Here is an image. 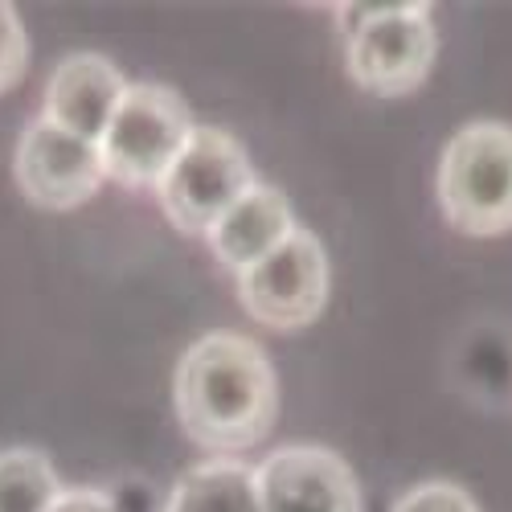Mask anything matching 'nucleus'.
Segmentation results:
<instances>
[{
  "label": "nucleus",
  "mask_w": 512,
  "mask_h": 512,
  "mask_svg": "<svg viewBox=\"0 0 512 512\" xmlns=\"http://www.w3.org/2000/svg\"><path fill=\"white\" fill-rule=\"evenodd\" d=\"M435 193L459 234H512V123L476 119L459 127L439 156Z\"/></svg>",
  "instance_id": "3"
},
{
  "label": "nucleus",
  "mask_w": 512,
  "mask_h": 512,
  "mask_svg": "<svg viewBox=\"0 0 512 512\" xmlns=\"http://www.w3.org/2000/svg\"><path fill=\"white\" fill-rule=\"evenodd\" d=\"M295 230H300V222H295L291 201L275 185L254 181L222 213V218L213 222V230L205 234V242L213 246V254H218L222 267H230L234 275H242L254 263H263L267 254H275Z\"/></svg>",
  "instance_id": "10"
},
{
  "label": "nucleus",
  "mask_w": 512,
  "mask_h": 512,
  "mask_svg": "<svg viewBox=\"0 0 512 512\" xmlns=\"http://www.w3.org/2000/svg\"><path fill=\"white\" fill-rule=\"evenodd\" d=\"M197 132L189 103L160 82H132L99 140L107 177L132 189H156Z\"/></svg>",
  "instance_id": "4"
},
{
  "label": "nucleus",
  "mask_w": 512,
  "mask_h": 512,
  "mask_svg": "<svg viewBox=\"0 0 512 512\" xmlns=\"http://www.w3.org/2000/svg\"><path fill=\"white\" fill-rule=\"evenodd\" d=\"M164 512H263L259 472L242 459H205L173 484Z\"/></svg>",
  "instance_id": "11"
},
{
  "label": "nucleus",
  "mask_w": 512,
  "mask_h": 512,
  "mask_svg": "<svg viewBox=\"0 0 512 512\" xmlns=\"http://www.w3.org/2000/svg\"><path fill=\"white\" fill-rule=\"evenodd\" d=\"M185 435L213 459L259 447L279 414V377L267 353L242 332H205L185 349L173 377Z\"/></svg>",
  "instance_id": "1"
},
{
  "label": "nucleus",
  "mask_w": 512,
  "mask_h": 512,
  "mask_svg": "<svg viewBox=\"0 0 512 512\" xmlns=\"http://www.w3.org/2000/svg\"><path fill=\"white\" fill-rule=\"evenodd\" d=\"M254 185V168L246 148L222 132V127H201L181 152V160L168 168V177L156 185V201L164 218L181 234L205 238L213 222Z\"/></svg>",
  "instance_id": "5"
},
{
  "label": "nucleus",
  "mask_w": 512,
  "mask_h": 512,
  "mask_svg": "<svg viewBox=\"0 0 512 512\" xmlns=\"http://www.w3.org/2000/svg\"><path fill=\"white\" fill-rule=\"evenodd\" d=\"M345 33V66L361 91L377 99L414 95L431 78L439 37L431 5H332Z\"/></svg>",
  "instance_id": "2"
},
{
  "label": "nucleus",
  "mask_w": 512,
  "mask_h": 512,
  "mask_svg": "<svg viewBox=\"0 0 512 512\" xmlns=\"http://www.w3.org/2000/svg\"><path fill=\"white\" fill-rule=\"evenodd\" d=\"M254 472L263 512H365L353 467L328 447H279Z\"/></svg>",
  "instance_id": "8"
},
{
  "label": "nucleus",
  "mask_w": 512,
  "mask_h": 512,
  "mask_svg": "<svg viewBox=\"0 0 512 512\" xmlns=\"http://www.w3.org/2000/svg\"><path fill=\"white\" fill-rule=\"evenodd\" d=\"M66 484L33 447L0 451V512H54Z\"/></svg>",
  "instance_id": "12"
},
{
  "label": "nucleus",
  "mask_w": 512,
  "mask_h": 512,
  "mask_svg": "<svg viewBox=\"0 0 512 512\" xmlns=\"http://www.w3.org/2000/svg\"><path fill=\"white\" fill-rule=\"evenodd\" d=\"M13 173L37 209H78L107 181V164L99 144L62 132L50 119H33L17 140Z\"/></svg>",
  "instance_id": "7"
},
{
  "label": "nucleus",
  "mask_w": 512,
  "mask_h": 512,
  "mask_svg": "<svg viewBox=\"0 0 512 512\" xmlns=\"http://www.w3.org/2000/svg\"><path fill=\"white\" fill-rule=\"evenodd\" d=\"M54 512H123V508L103 488H66Z\"/></svg>",
  "instance_id": "15"
},
{
  "label": "nucleus",
  "mask_w": 512,
  "mask_h": 512,
  "mask_svg": "<svg viewBox=\"0 0 512 512\" xmlns=\"http://www.w3.org/2000/svg\"><path fill=\"white\" fill-rule=\"evenodd\" d=\"M328 283L332 271L324 242L300 226L275 254L238 275V295L259 324L275 332H300L320 320L328 304Z\"/></svg>",
  "instance_id": "6"
},
{
  "label": "nucleus",
  "mask_w": 512,
  "mask_h": 512,
  "mask_svg": "<svg viewBox=\"0 0 512 512\" xmlns=\"http://www.w3.org/2000/svg\"><path fill=\"white\" fill-rule=\"evenodd\" d=\"M127 82L119 66L103 54H70L46 82V115L54 127L99 144L107 136V127L127 95Z\"/></svg>",
  "instance_id": "9"
},
{
  "label": "nucleus",
  "mask_w": 512,
  "mask_h": 512,
  "mask_svg": "<svg viewBox=\"0 0 512 512\" xmlns=\"http://www.w3.org/2000/svg\"><path fill=\"white\" fill-rule=\"evenodd\" d=\"M394 512H480L476 496L451 480H426L398 496Z\"/></svg>",
  "instance_id": "14"
},
{
  "label": "nucleus",
  "mask_w": 512,
  "mask_h": 512,
  "mask_svg": "<svg viewBox=\"0 0 512 512\" xmlns=\"http://www.w3.org/2000/svg\"><path fill=\"white\" fill-rule=\"evenodd\" d=\"M29 70V33L13 5L0 0V95H9Z\"/></svg>",
  "instance_id": "13"
}]
</instances>
